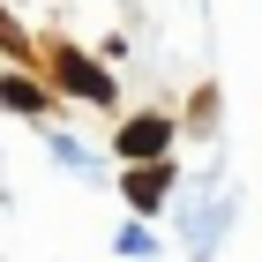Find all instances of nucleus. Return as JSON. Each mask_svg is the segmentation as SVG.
<instances>
[{"mask_svg":"<svg viewBox=\"0 0 262 262\" xmlns=\"http://www.w3.org/2000/svg\"><path fill=\"white\" fill-rule=\"evenodd\" d=\"M53 68H60V75H68V90H75V98H113V82H105V68H90V60H82V53H53Z\"/></svg>","mask_w":262,"mask_h":262,"instance_id":"1","label":"nucleus"},{"mask_svg":"<svg viewBox=\"0 0 262 262\" xmlns=\"http://www.w3.org/2000/svg\"><path fill=\"white\" fill-rule=\"evenodd\" d=\"M165 142H172V120H127L120 127V158H158V150H165Z\"/></svg>","mask_w":262,"mask_h":262,"instance_id":"2","label":"nucleus"},{"mask_svg":"<svg viewBox=\"0 0 262 262\" xmlns=\"http://www.w3.org/2000/svg\"><path fill=\"white\" fill-rule=\"evenodd\" d=\"M165 187H172V172H165V165H158V172H150V165H142V172H127V202H135V210H158Z\"/></svg>","mask_w":262,"mask_h":262,"instance_id":"3","label":"nucleus"},{"mask_svg":"<svg viewBox=\"0 0 262 262\" xmlns=\"http://www.w3.org/2000/svg\"><path fill=\"white\" fill-rule=\"evenodd\" d=\"M0 45H15V53H23V30H15L8 15H0Z\"/></svg>","mask_w":262,"mask_h":262,"instance_id":"4","label":"nucleus"}]
</instances>
